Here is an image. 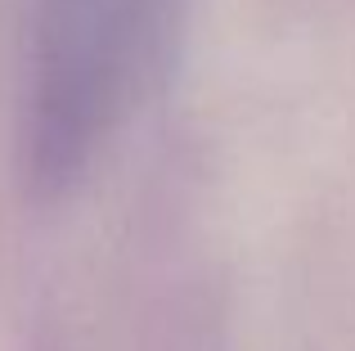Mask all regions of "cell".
I'll return each instance as SVG.
<instances>
[{"instance_id":"cell-1","label":"cell","mask_w":355,"mask_h":351,"mask_svg":"<svg viewBox=\"0 0 355 351\" xmlns=\"http://www.w3.org/2000/svg\"><path fill=\"white\" fill-rule=\"evenodd\" d=\"M166 23V0H27L23 167L63 194L126 122Z\"/></svg>"}]
</instances>
